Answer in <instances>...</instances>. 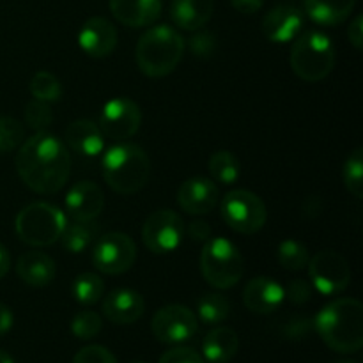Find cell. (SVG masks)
I'll use <instances>...</instances> for the list:
<instances>
[{
    "label": "cell",
    "mask_w": 363,
    "mask_h": 363,
    "mask_svg": "<svg viewBox=\"0 0 363 363\" xmlns=\"http://www.w3.org/2000/svg\"><path fill=\"white\" fill-rule=\"evenodd\" d=\"M337 363H357V362H353V360H340V362H337Z\"/></svg>",
    "instance_id": "47"
},
{
    "label": "cell",
    "mask_w": 363,
    "mask_h": 363,
    "mask_svg": "<svg viewBox=\"0 0 363 363\" xmlns=\"http://www.w3.org/2000/svg\"><path fill=\"white\" fill-rule=\"evenodd\" d=\"M13 323H14L13 311H11L7 305L0 303V337H4L11 328H13Z\"/></svg>",
    "instance_id": "44"
},
{
    "label": "cell",
    "mask_w": 363,
    "mask_h": 363,
    "mask_svg": "<svg viewBox=\"0 0 363 363\" xmlns=\"http://www.w3.org/2000/svg\"><path fill=\"white\" fill-rule=\"evenodd\" d=\"M113 18L131 28L152 25L162 16V0H110Z\"/></svg>",
    "instance_id": "20"
},
{
    "label": "cell",
    "mask_w": 363,
    "mask_h": 363,
    "mask_svg": "<svg viewBox=\"0 0 363 363\" xmlns=\"http://www.w3.org/2000/svg\"><path fill=\"white\" fill-rule=\"evenodd\" d=\"M73 363H117V358L106 347L98 346V344H91V346L82 347L74 354Z\"/></svg>",
    "instance_id": "36"
},
{
    "label": "cell",
    "mask_w": 363,
    "mask_h": 363,
    "mask_svg": "<svg viewBox=\"0 0 363 363\" xmlns=\"http://www.w3.org/2000/svg\"><path fill=\"white\" fill-rule=\"evenodd\" d=\"M199 330L197 315L186 305H167L155 314L151 332L156 340L169 346H179L194 339Z\"/></svg>",
    "instance_id": "11"
},
{
    "label": "cell",
    "mask_w": 363,
    "mask_h": 363,
    "mask_svg": "<svg viewBox=\"0 0 363 363\" xmlns=\"http://www.w3.org/2000/svg\"><path fill=\"white\" fill-rule=\"evenodd\" d=\"M0 363H14V360L9 353H6V351L0 350Z\"/></svg>",
    "instance_id": "46"
},
{
    "label": "cell",
    "mask_w": 363,
    "mask_h": 363,
    "mask_svg": "<svg viewBox=\"0 0 363 363\" xmlns=\"http://www.w3.org/2000/svg\"><path fill=\"white\" fill-rule=\"evenodd\" d=\"M277 259L282 268L289 269V272H301L308 266L311 254H308V248L300 241L286 240L279 245Z\"/></svg>",
    "instance_id": "30"
},
{
    "label": "cell",
    "mask_w": 363,
    "mask_h": 363,
    "mask_svg": "<svg viewBox=\"0 0 363 363\" xmlns=\"http://www.w3.org/2000/svg\"><path fill=\"white\" fill-rule=\"evenodd\" d=\"M314 330L330 350L358 353L363 346V305L354 298H339L318 312Z\"/></svg>",
    "instance_id": "2"
},
{
    "label": "cell",
    "mask_w": 363,
    "mask_h": 363,
    "mask_svg": "<svg viewBox=\"0 0 363 363\" xmlns=\"http://www.w3.org/2000/svg\"><path fill=\"white\" fill-rule=\"evenodd\" d=\"M197 32V30H195ZM188 46H190L191 53L199 59H208L215 53L216 50V38L211 32H197V34L191 35V39L188 41Z\"/></svg>",
    "instance_id": "37"
},
{
    "label": "cell",
    "mask_w": 363,
    "mask_h": 363,
    "mask_svg": "<svg viewBox=\"0 0 363 363\" xmlns=\"http://www.w3.org/2000/svg\"><path fill=\"white\" fill-rule=\"evenodd\" d=\"M101 311L103 315L113 325H133L144 315L145 301L137 291L121 287L106 294Z\"/></svg>",
    "instance_id": "17"
},
{
    "label": "cell",
    "mask_w": 363,
    "mask_h": 363,
    "mask_svg": "<svg viewBox=\"0 0 363 363\" xmlns=\"http://www.w3.org/2000/svg\"><path fill=\"white\" fill-rule=\"evenodd\" d=\"M209 174L215 181L222 184H233L240 179L241 167L240 160L230 151H216L213 152L208 162Z\"/></svg>",
    "instance_id": "28"
},
{
    "label": "cell",
    "mask_w": 363,
    "mask_h": 363,
    "mask_svg": "<svg viewBox=\"0 0 363 363\" xmlns=\"http://www.w3.org/2000/svg\"><path fill=\"white\" fill-rule=\"evenodd\" d=\"M335 46L319 30H307L293 43L289 64L294 74L305 82H321L335 67Z\"/></svg>",
    "instance_id": "5"
},
{
    "label": "cell",
    "mask_w": 363,
    "mask_h": 363,
    "mask_svg": "<svg viewBox=\"0 0 363 363\" xmlns=\"http://www.w3.org/2000/svg\"><path fill=\"white\" fill-rule=\"evenodd\" d=\"M240 337L233 328L218 326L202 340V358L206 363H229L236 357Z\"/></svg>",
    "instance_id": "24"
},
{
    "label": "cell",
    "mask_w": 363,
    "mask_h": 363,
    "mask_svg": "<svg viewBox=\"0 0 363 363\" xmlns=\"http://www.w3.org/2000/svg\"><path fill=\"white\" fill-rule=\"evenodd\" d=\"M230 314V303L223 294L208 293L202 294L197 301V318L204 325L215 326L225 321Z\"/></svg>",
    "instance_id": "27"
},
{
    "label": "cell",
    "mask_w": 363,
    "mask_h": 363,
    "mask_svg": "<svg viewBox=\"0 0 363 363\" xmlns=\"http://www.w3.org/2000/svg\"><path fill=\"white\" fill-rule=\"evenodd\" d=\"M14 163L25 186L41 195L62 190L71 174V156L66 144L46 131L21 142Z\"/></svg>",
    "instance_id": "1"
},
{
    "label": "cell",
    "mask_w": 363,
    "mask_h": 363,
    "mask_svg": "<svg viewBox=\"0 0 363 363\" xmlns=\"http://www.w3.org/2000/svg\"><path fill=\"white\" fill-rule=\"evenodd\" d=\"M215 2L213 0H172L170 18L183 30H201L211 20Z\"/></svg>",
    "instance_id": "22"
},
{
    "label": "cell",
    "mask_w": 363,
    "mask_h": 363,
    "mask_svg": "<svg viewBox=\"0 0 363 363\" xmlns=\"http://www.w3.org/2000/svg\"><path fill=\"white\" fill-rule=\"evenodd\" d=\"M183 236V218L172 209L151 213L142 227V241L152 254H170L179 247Z\"/></svg>",
    "instance_id": "12"
},
{
    "label": "cell",
    "mask_w": 363,
    "mask_h": 363,
    "mask_svg": "<svg viewBox=\"0 0 363 363\" xmlns=\"http://www.w3.org/2000/svg\"><path fill=\"white\" fill-rule=\"evenodd\" d=\"M103 177L116 194L133 195L147 184L151 177V160L137 144L121 142L103 155Z\"/></svg>",
    "instance_id": "4"
},
{
    "label": "cell",
    "mask_w": 363,
    "mask_h": 363,
    "mask_svg": "<svg viewBox=\"0 0 363 363\" xmlns=\"http://www.w3.org/2000/svg\"><path fill=\"white\" fill-rule=\"evenodd\" d=\"M16 273L27 286L46 287L55 279V262L43 252H27L18 259Z\"/></svg>",
    "instance_id": "23"
},
{
    "label": "cell",
    "mask_w": 363,
    "mask_h": 363,
    "mask_svg": "<svg viewBox=\"0 0 363 363\" xmlns=\"http://www.w3.org/2000/svg\"><path fill=\"white\" fill-rule=\"evenodd\" d=\"M103 319L98 312L94 311H82L71 321V332L77 339L91 340L101 332Z\"/></svg>",
    "instance_id": "34"
},
{
    "label": "cell",
    "mask_w": 363,
    "mask_h": 363,
    "mask_svg": "<svg viewBox=\"0 0 363 363\" xmlns=\"http://www.w3.org/2000/svg\"><path fill=\"white\" fill-rule=\"evenodd\" d=\"M305 11L312 21L325 27L340 25L353 13L357 0H305Z\"/></svg>",
    "instance_id": "25"
},
{
    "label": "cell",
    "mask_w": 363,
    "mask_h": 363,
    "mask_svg": "<svg viewBox=\"0 0 363 363\" xmlns=\"http://www.w3.org/2000/svg\"><path fill=\"white\" fill-rule=\"evenodd\" d=\"M284 291H286V298H289V301H293L294 305H303L307 303V301H311L314 287H312V284L307 282V280L296 279Z\"/></svg>",
    "instance_id": "39"
},
{
    "label": "cell",
    "mask_w": 363,
    "mask_h": 363,
    "mask_svg": "<svg viewBox=\"0 0 363 363\" xmlns=\"http://www.w3.org/2000/svg\"><path fill=\"white\" fill-rule=\"evenodd\" d=\"M137 261V245L128 234L108 233L99 236L92 248V262L105 275H123Z\"/></svg>",
    "instance_id": "9"
},
{
    "label": "cell",
    "mask_w": 363,
    "mask_h": 363,
    "mask_svg": "<svg viewBox=\"0 0 363 363\" xmlns=\"http://www.w3.org/2000/svg\"><path fill=\"white\" fill-rule=\"evenodd\" d=\"M188 236L194 241H208L209 236H211V227L202 222V220H195L188 227Z\"/></svg>",
    "instance_id": "42"
},
{
    "label": "cell",
    "mask_w": 363,
    "mask_h": 363,
    "mask_svg": "<svg viewBox=\"0 0 363 363\" xmlns=\"http://www.w3.org/2000/svg\"><path fill=\"white\" fill-rule=\"evenodd\" d=\"M25 138V128L14 117H0V155L14 151L20 147Z\"/></svg>",
    "instance_id": "33"
},
{
    "label": "cell",
    "mask_w": 363,
    "mask_h": 363,
    "mask_svg": "<svg viewBox=\"0 0 363 363\" xmlns=\"http://www.w3.org/2000/svg\"><path fill=\"white\" fill-rule=\"evenodd\" d=\"M220 201L218 186L208 177H190L177 190V204L188 215H208Z\"/></svg>",
    "instance_id": "14"
},
{
    "label": "cell",
    "mask_w": 363,
    "mask_h": 363,
    "mask_svg": "<svg viewBox=\"0 0 363 363\" xmlns=\"http://www.w3.org/2000/svg\"><path fill=\"white\" fill-rule=\"evenodd\" d=\"M142 124L140 106L128 98H113L103 105L99 130L105 138L124 142L133 137Z\"/></svg>",
    "instance_id": "13"
},
{
    "label": "cell",
    "mask_w": 363,
    "mask_h": 363,
    "mask_svg": "<svg viewBox=\"0 0 363 363\" xmlns=\"http://www.w3.org/2000/svg\"><path fill=\"white\" fill-rule=\"evenodd\" d=\"M344 184L351 195L357 199L363 197V149L357 147L350 156L342 169Z\"/></svg>",
    "instance_id": "32"
},
{
    "label": "cell",
    "mask_w": 363,
    "mask_h": 363,
    "mask_svg": "<svg viewBox=\"0 0 363 363\" xmlns=\"http://www.w3.org/2000/svg\"><path fill=\"white\" fill-rule=\"evenodd\" d=\"M305 14L296 6H277L262 20V34L272 43H289L298 38L303 28Z\"/></svg>",
    "instance_id": "18"
},
{
    "label": "cell",
    "mask_w": 363,
    "mask_h": 363,
    "mask_svg": "<svg viewBox=\"0 0 363 363\" xmlns=\"http://www.w3.org/2000/svg\"><path fill=\"white\" fill-rule=\"evenodd\" d=\"M66 213L71 220L77 222H91L99 216L105 206L103 190L92 181H80L73 184L64 199Z\"/></svg>",
    "instance_id": "15"
},
{
    "label": "cell",
    "mask_w": 363,
    "mask_h": 363,
    "mask_svg": "<svg viewBox=\"0 0 363 363\" xmlns=\"http://www.w3.org/2000/svg\"><path fill=\"white\" fill-rule=\"evenodd\" d=\"M78 45L92 59H105L117 46V28L103 16L89 18L78 32Z\"/></svg>",
    "instance_id": "16"
},
{
    "label": "cell",
    "mask_w": 363,
    "mask_h": 363,
    "mask_svg": "<svg viewBox=\"0 0 363 363\" xmlns=\"http://www.w3.org/2000/svg\"><path fill=\"white\" fill-rule=\"evenodd\" d=\"M66 144L78 155L94 158L105 149V135L92 121L77 119L66 128Z\"/></svg>",
    "instance_id": "21"
},
{
    "label": "cell",
    "mask_w": 363,
    "mask_h": 363,
    "mask_svg": "<svg viewBox=\"0 0 363 363\" xmlns=\"http://www.w3.org/2000/svg\"><path fill=\"white\" fill-rule=\"evenodd\" d=\"M222 218L240 234H255L264 227L268 209L264 201L254 191L234 190L222 199Z\"/></svg>",
    "instance_id": "8"
},
{
    "label": "cell",
    "mask_w": 363,
    "mask_h": 363,
    "mask_svg": "<svg viewBox=\"0 0 363 363\" xmlns=\"http://www.w3.org/2000/svg\"><path fill=\"white\" fill-rule=\"evenodd\" d=\"M133 363H147V362H133Z\"/></svg>",
    "instance_id": "48"
},
{
    "label": "cell",
    "mask_w": 363,
    "mask_h": 363,
    "mask_svg": "<svg viewBox=\"0 0 363 363\" xmlns=\"http://www.w3.org/2000/svg\"><path fill=\"white\" fill-rule=\"evenodd\" d=\"M307 268L312 287L325 296L340 294L351 282L350 262L339 252H318L314 257H311Z\"/></svg>",
    "instance_id": "10"
},
{
    "label": "cell",
    "mask_w": 363,
    "mask_h": 363,
    "mask_svg": "<svg viewBox=\"0 0 363 363\" xmlns=\"http://www.w3.org/2000/svg\"><path fill=\"white\" fill-rule=\"evenodd\" d=\"M314 326V321H308V319L296 318L286 326V333L291 339H301V337L307 335L311 332V328Z\"/></svg>",
    "instance_id": "40"
},
{
    "label": "cell",
    "mask_w": 363,
    "mask_h": 363,
    "mask_svg": "<svg viewBox=\"0 0 363 363\" xmlns=\"http://www.w3.org/2000/svg\"><path fill=\"white\" fill-rule=\"evenodd\" d=\"M28 89H30L34 99H39V101L55 103L62 98V85H60L59 78L50 71H38L32 77Z\"/></svg>",
    "instance_id": "31"
},
{
    "label": "cell",
    "mask_w": 363,
    "mask_h": 363,
    "mask_svg": "<svg viewBox=\"0 0 363 363\" xmlns=\"http://www.w3.org/2000/svg\"><path fill=\"white\" fill-rule=\"evenodd\" d=\"M9 269H11V255L9 252H7V248L0 243V279H4V277L7 275Z\"/></svg>",
    "instance_id": "45"
},
{
    "label": "cell",
    "mask_w": 363,
    "mask_h": 363,
    "mask_svg": "<svg viewBox=\"0 0 363 363\" xmlns=\"http://www.w3.org/2000/svg\"><path fill=\"white\" fill-rule=\"evenodd\" d=\"M66 222V215L57 206L34 202L18 213L14 230L23 243L43 248L59 241Z\"/></svg>",
    "instance_id": "7"
},
{
    "label": "cell",
    "mask_w": 363,
    "mask_h": 363,
    "mask_svg": "<svg viewBox=\"0 0 363 363\" xmlns=\"http://www.w3.org/2000/svg\"><path fill=\"white\" fill-rule=\"evenodd\" d=\"M347 38H350V43L357 50L363 48V16L358 14L353 21L350 23V28H347Z\"/></svg>",
    "instance_id": "41"
},
{
    "label": "cell",
    "mask_w": 363,
    "mask_h": 363,
    "mask_svg": "<svg viewBox=\"0 0 363 363\" xmlns=\"http://www.w3.org/2000/svg\"><path fill=\"white\" fill-rule=\"evenodd\" d=\"M233 7L243 14H254L262 7L264 0H230Z\"/></svg>",
    "instance_id": "43"
},
{
    "label": "cell",
    "mask_w": 363,
    "mask_h": 363,
    "mask_svg": "<svg viewBox=\"0 0 363 363\" xmlns=\"http://www.w3.org/2000/svg\"><path fill=\"white\" fill-rule=\"evenodd\" d=\"M286 300V291L272 277H255L245 286L243 303L254 314H272Z\"/></svg>",
    "instance_id": "19"
},
{
    "label": "cell",
    "mask_w": 363,
    "mask_h": 363,
    "mask_svg": "<svg viewBox=\"0 0 363 363\" xmlns=\"http://www.w3.org/2000/svg\"><path fill=\"white\" fill-rule=\"evenodd\" d=\"M158 363H206V360L194 347L176 346L172 350L165 351Z\"/></svg>",
    "instance_id": "38"
},
{
    "label": "cell",
    "mask_w": 363,
    "mask_h": 363,
    "mask_svg": "<svg viewBox=\"0 0 363 363\" xmlns=\"http://www.w3.org/2000/svg\"><path fill=\"white\" fill-rule=\"evenodd\" d=\"M25 124L34 131H45L50 124L53 123V112L50 108V103L39 101V99H32L27 106H25Z\"/></svg>",
    "instance_id": "35"
},
{
    "label": "cell",
    "mask_w": 363,
    "mask_h": 363,
    "mask_svg": "<svg viewBox=\"0 0 363 363\" xmlns=\"http://www.w3.org/2000/svg\"><path fill=\"white\" fill-rule=\"evenodd\" d=\"M105 293V284L96 273H82L73 282V298L80 305L91 307L98 303Z\"/></svg>",
    "instance_id": "29"
},
{
    "label": "cell",
    "mask_w": 363,
    "mask_h": 363,
    "mask_svg": "<svg viewBox=\"0 0 363 363\" xmlns=\"http://www.w3.org/2000/svg\"><path fill=\"white\" fill-rule=\"evenodd\" d=\"M184 48V38L176 28L170 25H155L138 39L135 60L145 77L162 78L179 66Z\"/></svg>",
    "instance_id": "3"
},
{
    "label": "cell",
    "mask_w": 363,
    "mask_h": 363,
    "mask_svg": "<svg viewBox=\"0 0 363 363\" xmlns=\"http://www.w3.org/2000/svg\"><path fill=\"white\" fill-rule=\"evenodd\" d=\"M98 234L99 225L94 220H91V222L71 220V222H66L62 234L59 238L60 247L69 252V254H82L98 240Z\"/></svg>",
    "instance_id": "26"
},
{
    "label": "cell",
    "mask_w": 363,
    "mask_h": 363,
    "mask_svg": "<svg viewBox=\"0 0 363 363\" xmlns=\"http://www.w3.org/2000/svg\"><path fill=\"white\" fill-rule=\"evenodd\" d=\"M201 272L206 282L215 289H230L245 273L243 255L227 238H213L202 248Z\"/></svg>",
    "instance_id": "6"
}]
</instances>
